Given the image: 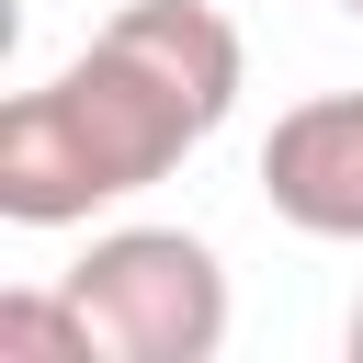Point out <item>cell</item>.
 Masks as SVG:
<instances>
[{
    "instance_id": "cell-4",
    "label": "cell",
    "mask_w": 363,
    "mask_h": 363,
    "mask_svg": "<svg viewBox=\"0 0 363 363\" xmlns=\"http://www.w3.org/2000/svg\"><path fill=\"white\" fill-rule=\"evenodd\" d=\"M0 340H11V352H68V363H91V318L68 306V284H57V295H0Z\"/></svg>"
},
{
    "instance_id": "cell-2",
    "label": "cell",
    "mask_w": 363,
    "mask_h": 363,
    "mask_svg": "<svg viewBox=\"0 0 363 363\" xmlns=\"http://www.w3.org/2000/svg\"><path fill=\"white\" fill-rule=\"evenodd\" d=\"M57 284L91 318V352H113V363H216L227 352V261L193 227H102Z\"/></svg>"
},
{
    "instance_id": "cell-1",
    "label": "cell",
    "mask_w": 363,
    "mask_h": 363,
    "mask_svg": "<svg viewBox=\"0 0 363 363\" xmlns=\"http://www.w3.org/2000/svg\"><path fill=\"white\" fill-rule=\"evenodd\" d=\"M238 23L216 0H125L57 79L0 113V216L11 227H91L102 204L170 182L238 113Z\"/></svg>"
},
{
    "instance_id": "cell-3",
    "label": "cell",
    "mask_w": 363,
    "mask_h": 363,
    "mask_svg": "<svg viewBox=\"0 0 363 363\" xmlns=\"http://www.w3.org/2000/svg\"><path fill=\"white\" fill-rule=\"evenodd\" d=\"M261 204L295 238L363 250V91H318V102L272 113V136H261Z\"/></svg>"
},
{
    "instance_id": "cell-5",
    "label": "cell",
    "mask_w": 363,
    "mask_h": 363,
    "mask_svg": "<svg viewBox=\"0 0 363 363\" xmlns=\"http://www.w3.org/2000/svg\"><path fill=\"white\" fill-rule=\"evenodd\" d=\"M352 363H363V306H352Z\"/></svg>"
},
{
    "instance_id": "cell-6",
    "label": "cell",
    "mask_w": 363,
    "mask_h": 363,
    "mask_svg": "<svg viewBox=\"0 0 363 363\" xmlns=\"http://www.w3.org/2000/svg\"><path fill=\"white\" fill-rule=\"evenodd\" d=\"M352 23H363V0H352Z\"/></svg>"
}]
</instances>
